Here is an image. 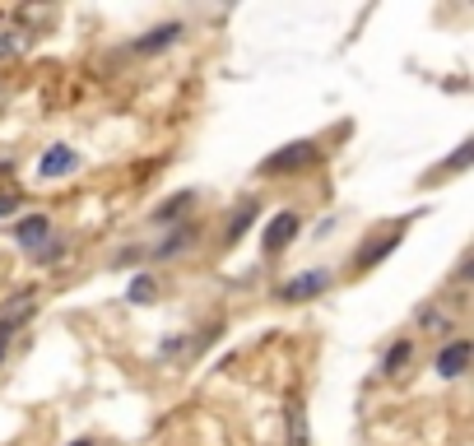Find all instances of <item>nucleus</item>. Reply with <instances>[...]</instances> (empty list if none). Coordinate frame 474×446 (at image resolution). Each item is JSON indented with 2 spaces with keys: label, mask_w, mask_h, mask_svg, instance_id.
Listing matches in <instances>:
<instances>
[{
  "label": "nucleus",
  "mask_w": 474,
  "mask_h": 446,
  "mask_svg": "<svg viewBox=\"0 0 474 446\" xmlns=\"http://www.w3.org/2000/svg\"><path fill=\"white\" fill-rule=\"evenodd\" d=\"M321 158V149H316L311 140H293V144H284V149H274L265 164H261V177H280V173H298V168H307V164H316Z\"/></svg>",
  "instance_id": "f257e3e1"
},
{
  "label": "nucleus",
  "mask_w": 474,
  "mask_h": 446,
  "mask_svg": "<svg viewBox=\"0 0 474 446\" xmlns=\"http://www.w3.org/2000/svg\"><path fill=\"white\" fill-rule=\"evenodd\" d=\"M335 283L331 270H302L293 279L280 283V302H311V298H326V289Z\"/></svg>",
  "instance_id": "f03ea898"
},
{
  "label": "nucleus",
  "mask_w": 474,
  "mask_h": 446,
  "mask_svg": "<svg viewBox=\"0 0 474 446\" xmlns=\"http://www.w3.org/2000/svg\"><path fill=\"white\" fill-rule=\"evenodd\" d=\"M298 233H302V219H298L293 210H280V214L265 223V233H261V252H265V256L289 252L293 242H298Z\"/></svg>",
  "instance_id": "7ed1b4c3"
},
{
  "label": "nucleus",
  "mask_w": 474,
  "mask_h": 446,
  "mask_svg": "<svg viewBox=\"0 0 474 446\" xmlns=\"http://www.w3.org/2000/svg\"><path fill=\"white\" fill-rule=\"evenodd\" d=\"M405 223H410V219H405ZM405 223H400V228H386V233H377V237H368L363 247L353 252V270H359V274H363V270H377V265H381V261H386L395 247H400Z\"/></svg>",
  "instance_id": "20e7f679"
},
{
  "label": "nucleus",
  "mask_w": 474,
  "mask_h": 446,
  "mask_svg": "<svg viewBox=\"0 0 474 446\" xmlns=\"http://www.w3.org/2000/svg\"><path fill=\"white\" fill-rule=\"evenodd\" d=\"M469 358H474V344L469 340H451L438 358H432V372H438L442 382H456V377L469 372Z\"/></svg>",
  "instance_id": "39448f33"
},
{
  "label": "nucleus",
  "mask_w": 474,
  "mask_h": 446,
  "mask_svg": "<svg viewBox=\"0 0 474 446\" xmlns=\"http://www.w3.org/2000/svg\"><path fill=\"white\" fill-rule=\"evenodd\" d=\"M47 237H52V219L47 214H24L15 223V242H19V247H28V252H43Z\"/></svg>",
  "instance_id": "423d86ee"
},
{
  "label": "nucleus",
  "mask_w": 474,
  "mask_h": 446,
  "mask_svg": "<svg viewBox=\"0 0 474 446\" xmlns=\"http://www.w3.org/2000/svg\"><path fill=\"white\" fill-rule=\"evenodd\" d=\"M182 33H186L182 24H158V28H149L144 37H135V52H140V56H158V52L177 47V37H182Z\"/></svg>",
  "instance_id": "0eeeda50"
},
{
  "label": "nucleus",
  "mask_w": 474,
  "mask_h": 446,
  "mask_svg": "<svg viewBox=\"0 0 474 446\" xmlns=\"http://www.w3.org/2000/svg\"><path fill=\"white\" fill-rule=\"evenodd\" d=\"M284 446H311V432H307V404L293 395L284 404Z\"/></svg>",
  "instance_id": "6e6552de"
},
{
  "label": "nucleus",
  "mask_w": 474,
  "mask_h": 446,
  "mask_svg": "<svg viewBox=\"0 0 474 446\" xmlns=\"http://www.w3.org/2000/svg\"><path fill=\"white\" fill-rule=\"evenodd\" d=\"M79 168V154L74 149H65V144H52L47 154H43V164H37V177H65V173H74Z\"/></svg>",
  "instance_id": "1a4fd4ad"
},
{
  "label": "nucleus",
  "mask_w": 474,
  "mask_h": 446,
  "mask_svg": "<svg viewBox=\"0 0 474 446\" xmlns=\"http://www.w3.org/2000/svg\"><path fill=\"white\" fill-rule=\"evenodd\" d=\"M410 358H414V340H395L381 358V377H400L410 368Z\"/></svg>",
  "instance_id": "9d476101"
},
{
  "label": "nucleus",
  "mask_w": 474,
  "mask_h": 446,
  "mask_svg": "<svg viewBox=\"0 0 474 446\" xmlns=\"http://www.w3.org/2000/svg\"><path fill=\"white\" fill-rule=\"evenodd\" d=\"M256 214H261V205H256V200H242V205L232 210V219H228V233H223V237H228V242H237V237H242V233L256 223Z\"/></svg>",
  "instance_id": "9b49d317"
},
{
  "label": "nucleus",
  "mask_w": 474,
  "mask_h": 446,
  "mask_svg": "<svg viewBox=\"0 0 474 446\" xmlns=\"http://www.w3.org/2000/svg\"><path fill=\"white\" fill-rule=\"evenodd\" d=\"M191 200H195V191H182V195H168V200H163V205H158V210H153V223H168V219H177V214H182V210L191 205Z\"/></svg>",
  "instance_id": "f8f14e48"
},
{
  "label": "nucleus",
  "mask_w": 474,
  "mask_h": 446,
  "mask_svg": "<svg viewBox=\"0 0 474 446\" xmlns=\"http://www.w3.org/2000/svg\"><path fill=\"white\" fill-rule=\"evenodd\" d=\"M191 237H195V228H182V233H168L163 242H158V256H163V261H168V256H177V252H186V247H191Z\"/></svg>",
  "instance_id": "ddd939ff"
},
{
  "label": "nucleus",
  "mask_w": 474,
  "mask_h": 446,
  "mask_svg": "<svg viewBox=\"0 0 474 446\" xmlns=\"http://www.w3.org/2000/svg\"><path fill=\"white\" fill-rule=\"evenodd\" d=\"M153 293H158V283H153L149 274L131 279V289H126V298H131V302H140V307H144V302H153Z\"/></svg>",
  "instance_id": "4468645a"
},
{
  "label": "nucleus",
  "mask_w": 474,
  "mask_h": 446,
  "mask_svg": "<svg viewBox=\"0 0 474 446\" xmlns=\"http://www.w3.org/2000/svg\"><path fill=\"white\" fill-rule=\"evenodd\" d=\"M469 158H474V140H465V144H460V149L447 158L442 168H447V173H460V168H469Z\"/></svg>",
  "instance_id": "2eb2a0df"
},
{
  "label": "nucleus",
  "mask_w": 474,
  "mask_h": 446,
  "mask_svg": "<svg viewBox=\"0 0 474 446\" xmlns=\"http://www.w3.org/2000/svg\"><path fill=\"white\" fill-rule=\"evenodd\" d=\"M419 326H428V331H432V326H438V331H447V312H438V307H423V312H419Z\"/></svg>",
  "instance_id": "dca6fc26"
},
{
  "label": "nucleus",
  "mask_w": 474,
  "mask_h": 446,
  "mask_svg": "<svg viewBox=\"0 0 474 446\" xmlns=\"http://www.w3.org/2000/svg\"><path fill=\"white\" fill-rule=\"evenodd\" d=\"M15 210H19V195H0V219L15 214Z\"/></svg>",
  "instance_id": "f3484780"
},
{
  "label": "nucleus",
  "mask_w": 474,
  "mask_h": 446,
  "mask_svg": "<svg viewBox=\"0 0 474 446\" xmlns=\"http://www.w3.org/2000/svg\"><path fill=\"white\" fill-rule=\"evenodd\" d=\"M5 349H10V344H5V340H0V362H5Z\"/></svg>",
  "instance_id": "a211bd4d"
},
{
  "label": "nucleus",
  "mask_w": 474,
  "mask_h": 446,
  "mask_svg": "<svg viewBox=\"0 0 474 446\" xmlns=\"http://www.w3.org/2000/svg\"><path fill=\"white\" fill-rule=\"evenodd\" d=\"M74 446H94V441H74Z\"/></svg>",
  "instance_id": "6ab92c4d"
}]
</instances>
